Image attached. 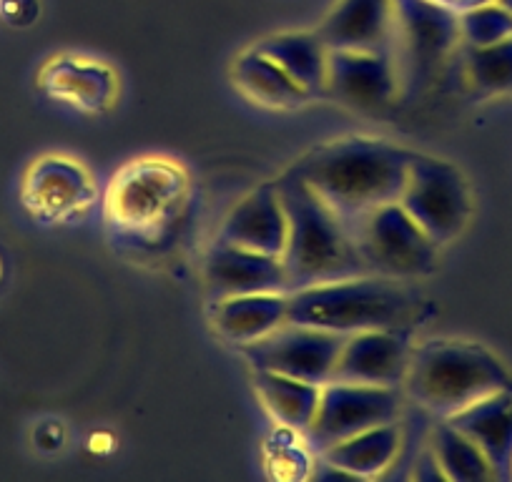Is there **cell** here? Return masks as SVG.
Listing matches in <instances>:
<instances>
[{
  "label": "cell",
  "instance_id": "5bb4252c",
  "mask_svg": "<svg viewBox=\"0 0 512 482\" xmlns=\"http://www.w3.org/2000/svg\"><path fill=\"white\" fill-rule=\"evenodd\" d=\"M410 332L369 329L344 337L332 380L400 387L410 370Z\"/></svg>",
  "mask_w": 512,
  "mask_h": 482
},
{
  "label": "cell",
  "instance_id": "7c38bea8",
  "mask_svg": "<svg viewBox=\"0 0 512 482\" xmlns=\"http://www.w3.org/2000/svg\"><path fill=\"white\" fill-rule=\"evenodd\" d=\"M405 91L390 51H332L324 96L359 113H382Z\"/></svg>",
  "mask_w": 512,
  "mask_h": 482
},
{
  "label": "cell",
  "instance_id": "d6986e66",
  "mask_svg": "<svg viewBox=\"0 0 512 482\" xmlns=\"http://www.w3.org/2000/svg\"><path fill=\"white\" fill-rule=\"evenodd\" d=\"M445 420L485 452L497 480H512V390L482 397Z\"/></svg>",
  "mask_w": 512,
  "mask_h": 482
},
{
  "label": "cell",
  "instance_id": "484cf974",
  "mask_svg": "<svg viewBox=\"0 0 512 482\" xmlns=\"http://www.w3.org/2000/svg\"><path fill=\"white\" fill-rule=\"evenodd\" d=\"M462 48H485L512 38V13L502 3L457 13Z\"/></svg>",
  "mask_w": 512,
  "mask_h": 482
},
{
  "label": "cell",
  "instance_id": "ffe728a7",
  "mask_svg": "<svg viewBox=\"0 0 512 482\" xmlns=\"http://www.w3.org/2000/svg\"><path fill=\"white\" fill-rule=\"evenodd\" d=\"M231 83L246 101L269 111H294L312 101L282 66L254 46L231 63Z\"/></svg>",
  "mask_w": 512,
  "mask_h": 482
},
{
  "label": "cell",
  "instance_id": "4316f807",
  "mask_svg": "<svg viewBox=\"0 0 512 482\" xmlns=\"http://www.w3.org/2000/svg\"><path fill=\"white\" fill-rule=\"evenodd\" d=\"M0 18L13 28H28L41 18V0H0Z\"/></svg>",
  "mask_w": 512,
  "mask_h": 482
},
{
  "label": "cell",
  "instance_id": "5b68a950",
  "mask_svg": "<svg viewBox=\"0 0 512 482\" xmlns=\"http://www.w3.org/2000/svg\"><path fill=\"white\" fill-rule=\"evenodd\" d=\"M189 194L191 179L179 161L141 156L111 176L103 196V219L113 234L154 241L179 219Z\"/></svg>",
  "mask_w": 512,
  "mask_h": 482
},
{
  "label": "cell",
  "instance_id": "44dd1931",
  "mask_svg": "<svg viewBox=\"0 0 512 482\" xmlns=\"http://www.w3.org/2000/svg\"><path fill=\"white\" fill-rule=\"evenodd\" d=\"M402 450V427L400 422H387V425L369 427L357 432L337 445L319 452L322 462L342 472L344 477H382L397 462Z\"/></svg>",
  "mask_w": 512,
  "mask_h": 482
},
{
  "label": "cell",
  "instance_id": "e0dca14e",
  "mask_svg": "<svg viewBox=\"0 0 512 482\" xmlns=\"http://www.w3.org/2000/svg\"><path fill=\"white\" fill-rule=\"evenodd\" d=\"M206 289L211 299L256 292H289L282 257L251 252L216 239L204 264Z\"/></svg>",
  "mask_w": 512,
  "mask_h": 482
},
{
  "label": "cell",
  "instance_id": "7402d4cb",
  "mask_svg": "<svg viewBox=\"0 0 512 482\" xmlns=\"http://www.w3.org/2000/svg\"><path fill=\"white\" fill-rule=\"evenodd\" d=\"M256 51L282 66L312 98L324 96L332 48L317 31H284L254 43Z\"/></svg>",
  "mask_w": 512,
  "mask_h": 482
},
{
  "label": "cell",
  "instance_id": "603a6c76",
  "mask_svg": "<svg viewBox=\"0 0 512 482\" xmlns=\"http://www.w3.org/2000/svg\"><path fill=\"white\" fill-rule=\"evenodd\" d=\"M254 390L262 400L264 410L282 427L304 435L312 425L319 407L322 385L297 380V377L279 375L269 370H254Z\"/></svg>",
  "mask_w": 512,
  "mask_h": 482
},
{
  "label": "cell",
  "instance_id": "cb8c5ba5",
  "mask_svg": "<svg viewBox=\"0 0 512 482\" xmlns=\"http://www.w3.org/2000/svg\"><path fill=\"white\" fill-rule=\"evenodd\" d=\"M430 450L440 465L445 480L477 482L497 480L485 452L470 440L462 430H457L450 420H442L430 435Z\"/></svg>",
  "mask_w": 512,
  "mask_h": 482
},
{
  "label": "cell",
  "instance_id": "4dcf8cb0",
  "mask_svg": "<svg viewBox=\"0 0 512 482\" xmlns=\"http://www.w3.org/2000/svg\"><path fill=\"white\" fill-rule=\"evenodd\" d=\"M435 3H442V6H447V0H435Z\"/></svg>",
  "mask_w": 512,
  "mask_h": 482
},
{
  "label": "cell",
  "instance_id": "f1b7e54d",
  "mask_svg": "<svg viewBox=\"0 0 512 482\" xmlns=\"http://www.w3.org/2000/svg\"><path fill=\"white\" fill-rule=\"evenodd\" d=\"M490 3H497V0H447V8H452L455 13L472 11V8L490 6Z\"/></svg>",
  "mask_w": 512,
  "mask_h": 482
},
{
  "label": "cell",
  "instance_id": "f546056e",
  "mask_svg": "<svg viewBox=\"0 0 512 482\" xmlns=\"http://www.w3.org/2000/svg\"><path fill=\"white\" fill-rule=\"evenodd\" d=\"M497 3H502V6H505V8H507V11H510V13H512V0H497Z\"/></svg>",
  "mask_w": 512,
  "mask_h": 482
},
{
  "label": "cell",
  "instance_id": "d4e9b609",
  "mask_svg": "<svg viewBox=\"0 0 512 482\" xmlns=\"http://www.w3.org/2000/svg\"><path fill=\"white\" fill-rule=\"evenodd\" d=\"M465 51V78L482 96L512 93V38Z\"/></svg>",
  "mask_w": 512,
  "mask_h": 482
},
{
  "label": "cell",
  "instance_id": "4fadbf2b",
  "mask_svg": "<svg viewBox=\"0 0 512 482\" xmlns=\"http://www.w3.org/2000/svg\"><path fill=\"white\" fill-rule=\"evenodd\" d=\"M36 81L48 98L81 113L98 116L116 106L118 76L98 58L58 53L43 63Z\"/></svg>",
  "mask_w": 512,
  "mask_h": 482
},
{
  "label": "cell",
  "instance_id": "ac0fdd59",
  "mask_svg": "<svg viewBox=\"0 0 512 482\" xmlns=\"http://www.w3.org/2000/svg\"><path fill=\"white\" fill-rule=\"evenodd\" d=\"M209 319L224 342L241 349L289 322V297L287 292H256L211 299Z\"/></svg>",
  "mask_w": 512,
  "mask_h": 482
},
{
  "label": "cell",
  "instance_id": "1f68e13d",
  "mask_svg": "<svg viewBox=\"0 0 512 482\" xmlns=\"http://www.w3.org/2000/svg\"><path fill=\"white\" fill-rule=\"evenodd\" d=\"M0 277H3V264H0Z\"/></svg>",
  "mask_w": 512,
  "mask_h": 482
},
{
  "label": "cell",
  "instance_id": "9c48e42d",
  "mask_svg": "<svg viewBox=\"0 0 512 482\" xmlns=\"http://www.w3.org/2000/svg\"><path fill=\"white\" fill-rule=\"evenodd\" d=\"M455 48L460 28L452 8L435 0H397L395 58L405 88L435 76Z\"/></svg>",
  "mask_w": 512,
  "mask_h": 482
},
{
  "label": "cell",
  "instance_id": "2e32d148",
  "mask_svg": "<svg viewBox=\"0 0 512 482\" xmlns=\"http://www.w3.org/2000/svg\"><path fill=\"white\" fill-rule=\"evenodd\" d=\"M219 239L251 252L282 257L289 239V214L277 184H264L249 191L226 214Z\"/></svg>",
  "mask_w": 512,
  "mask_h": 482
},
{
  "label": "cell",
  "instance_id": "30bf717a",
  "mask_svg": "<svg viewBox=\"0 0 512 482\" xmlns=\"http://www.w3.org/2000/svg\"><path fill=\"white\" fill-rule=\"evenodd\" d=\"M96 181L66 154H43L23 174L21 204L41 224H71L96 204Z\"/></svg>",
  "mask_w": 512,
  "mask_h": 482
},
{
  "label": "cell",
  "instance_id": "6da1fadb",
  "mask_svg": "<svg viewBox=\"0 0 512 482\" xmlns=\"http://www.w3.org/2000/svg\"><path fill=\"white\" fill-rule=\"evenodd\" d=\"M412 156L392 141L344 136L309 151L289 174L352 229L369 211L400 201Z\"/></svg>",
  "mask_w": 512,
  "mask_h": 482
},
{
  "label": "cell",
  "instance_id": "277c9868",
  "mask_svg": "<svg viewBox=\"0 0 512 482\" xmlns=\"http://www.w3.org/2000/svg\"><path fill=\"white\" fill-rule=\"evenodd\" d=\"M277 186L289 214V239L282 254L289 292L364 274L349 226L294 174H284Z\"/></svg>",
  "mask_w": 512,
  "mask_h": 482
},
{
  "label": "cell",
  "instance_id": "8992f818",
  "mask_svg": "<svg viewBox=\"0 0 512 482\" xmlns=\"http://www.w3.org/2000/svg\"><path fill=\"white\" fill-rule=\"evenodd\" d=\"M349 231L364 272L415 282L435 269L440 247L400 201L369 211Z\"/></svg>",
  "mask_w": 512,
  "mask_h": 482
},
{
  "label": "cell",
  "instance_id": "ba28073f",
  "mask_svg": "<svg viewBox=\"0 0 512 482\" xmlns=\"http://www.w3.org/2000/svg\"><path fill=\"white\" fill-rule=\"evenodd\" d=\"M402 392L400 387L359 385V382L332 380L322 385L317 415L304 437L317 455L357 432L369 427L400 422Z\"/></svg>",
  "mask_w": 512,
  "mask_h": 482
},
{
  "label": "cell",
  "instance_id": "83f0119b",
  "mask_svg": "<svg viewBox=\"0 0 512 482\" xmlns=\"http://www.w3.org/2000/svg\"><path fill=\"white\" fill-rule=\"evenodd\" d=\"M63 442H66V430L58 420H43L33 430V445L43 452H58Z\"/></svg>",
  "mask_w": 512,
  "mask_h": 482
},
{
  "label": "cell",
  "instance_id": "8fae6325",
  "mask_svg": "<svg viewBox=\"0 0 512 482\" xmlns=\"http://www.w3.org/2000/svg\"><path fill=\"white\" fill-rule=\"evenodd\" d=\"M342 342V334L287 322L269 337L241 347V354L249 359L254 370L279 372L312 385H327L334 377Z\"/></svg>",
  "mask_w": 512,
  "mask_h": 482
},
{
  "label": "cell",
  "instance_id": "7a4b0ae2",
  "mask_svg": "<svg viewBox=\"0 0 512 482\" xmlns=\"http://www.w3.org/2000/svg\"><path fill=\"white\" fill-rule=\"evenodd\" d=\"M289 322L349 334L369 329L412 332L427 317V302L407 279L354 274L287 292Z\"/></svg>",
  "mask_w": 512,
  "mask_h": 482
},
{
  "label": "cell",
  "instance_id": "3957f363",
  "mask_svg": "<svg viewBox=\"0 0 512 482\" xmlns=\"http://www.w3.org/2000/svg\"><path fill=\"white\" fill-rule=\"evenodd\" d=\"M405 390L422 410L445 420L482 397L512 390V372L482 344L432 339L412 349Z\"/></svg>",
  "mask_w": 512,
  "mask_h": 482
},
{
  "label": "cell",
  "instance_id": "9a60e30c",
  "mask_svg": "<svg viewBox=\"0 0 512 482\" xmlns=\"http://www.w3.org/2000/svg\"><path fill=\"white\" fill-rule=\"evenodd\" d=\"M317 33L332 51L395 53L397 0H337Z\"/></svg>",
  "mask_w": 512,
  "mask_h": 482
},
{
  "label": "cell",
  "instance_id": "52a82bcc",
  "mask_svg": "<svg viewBox=\"0 0 512 482\" xmlns=\"http://www.w3.org/2000/svg\"><path fill=\"white\" fill-rule=\"evenodd\" d=\"M400 204L437 247H445L465 231L470 221L472 191L455 164L415 154Z\"/></svg>",
  "mask_w": 512,
  "mask_h": 482
}]
</instances>
